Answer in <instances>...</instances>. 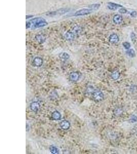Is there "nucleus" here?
Listing matches in <instances>:
<instances>
[{
	"mask_svg": "<svg viewBox=\"0 0 137 154\" xmlns=\"http://www.w3.org/2000/svg\"><path fill=\"white\" fill-rule=\"evenodd\" d=\"M47 25V22L44 18L41 17L35 18L26 22V29H34L46 26Z\"/></svg>",
	"mask_w": 137,
	"mask_h": 154,
	"instance_id": "nucleus-1",
	"label": "nucleus"
},
{
	"mask_svg": "<svg viewBox=\"0 0 137 154\" xmlns=\"http://www.w3.org/2000/svg\"><path fill=\"white\" fill-rule=\"evenodd\" d=\"M129 122L131 123H135V122H137V117L134 115H132L131 116L130 119H129Z\"/></svg>",
	"mask_w": 137,
	"mask_h": 154,
	"instance_id": "nucleus-22",
	"label": "nucleus"
},
{
	"mask_svg": "<svg viewBox=\"0 0 137 154\" xmlns=\"http://www.w3.org/2000/svg\"><path fill=\"white\" fill-rule=\"evenodd\" d=\"M130 38L132 41H135L136 40V36L133 33H131L130 35Z\"/></svg>",
	"mask_w": 137,
	"mask_h": 154,
	"instance_id": "nucleus-25",
	"label": "nucleus"
},
{
	"mask_svg": "<svg viewBox=\"0 0 137 154\" xmlns=\"http://www.w3.org/2000/svg\"><path fill=\"white\" fill-rule=\"evenodd\" d=\"M109 42L112 44H116L119 42V38L116 34H113L109 37Z\"/></svg>",
	"mask_w": 137,
	"mask_h": 154,
	"instance_id": "nucleus-10",
	"label": "nucleus"
},
{
	"mask_svg": "<svg viewBox=\"0 0 137 154\" xmlns=\"http://www.w3.org/2000/svg\"><path fill=\"white\" fill-rule=\"evenodd\" d=\"M130 15L131 17H133V18H135L137 16V12L136 11H133L132 12H130Z\"/></svg>",
	"mask_w": 137,
	"mask_h": 154,
	"instance_id": "nucleus-24",
	"label": "nucleus"
},
{
	"mask_svg": "<svg viewBox=\"0 0 137 154\" xmlns=\"http://www.w3.org/2000/svg\"><path fill=\"white\" fill-rule=\"evenodd\" d=\"M32 64L35 67H40L43 65V60L42 58L40 57H36L33 59L32 61Z\"/></svg>",
	"mask_w": 137,
	"mask_h": 154,
	"instance_id": "nucleus-5",
	"label": "nucleus"
},
{
	"mask_svg": "<svg viewBox=\"0 0 137 154\" xmlns=\"http://www.w3.org/2000/svg\"><path fill=\"white\" fill-rule=\"evenodd\" d=\"M60 127L62 130L66 131L70 129L71 127V123L68 121L66 120H64L60 122Z\"/></svg>",
	"mask_w": 137,
	"mask_h": 154,
	"instance_id": "nucleus-6",
	"label": "nucleus"
},
{
	"mask_svg": "<svg viewBox=\"0 0 137 154\" xmlns=\"http://www.w3.org/2000/svg\"><path fill=\"white\" fill-rule=\"evenodd\" d=\"M123 113V110L120 108H118L115 110V114L117 116L121 115Z\"/></svg>",
	"mask_w": 137,
	"mask_h": 154,
	"instance_id": "nucleus-20",
	"label": "nucleus"
},
{
	"mask_svg": "<svg viewBox=\"0 0 137 154\" xmlns=\"http://www.w3.org/2000/svg\"><path fill=\"white\" fill-rule=\"evenodd\" d=\"M123 47H124L125 49L128 50L129 49H130V47H131V45L129 42H125L123 43Z\"/></svg>",
	"mask_w": 137,
	"mask_h": 154,
	"instance_id": "nucleus-21",
	"label": "nucleus"
},
{
	"mask_svg": "<svg viewBox=\"0 0 137 154\" xmlns=\"http://www.w3.org/2000/svg\"><path fill=\"white\" fill-rule=\"evenodd\" d=\"M119 12L120 13H121L124 14V13H126L127 12V10H126L125 8H122H122H121L119 9Z\"/></svg>",
	"mask_w": 137,
	"mask_h": 154,
	"instance_id": "nucleus-23",
	"label": "nucleus"
},
{
	"mask_svg": "<svg viewBox=\"0 0 137 154\" xmlns=\"http://www.w3.org/2000/svg\"><path fill=\"white\" fill-rule=\"evenodd\" d=\"M49 150L51 153L53 154H58L59 153V149L56 147L55 146L51 145L49 147Z\"/></svg>",
	"mask_w": 137,
	"mask_h": 154,
	"instance_id": "nucleus-16",
	"label": "nucleus"
},
{
	"mask_svg": "<svg viewBox=\"0 0 137 154\" xmlns=\"http://www.w3.org/2000/svg\"><path fill=\"white\" fill-rule=\"evenodd\" d=\"M32 17V16H26V19H27L28 18H31V17Z\"/></svg>",
	"mask_w": 137,
	"mask_h": 154,
	"instance_id": "nucleus-26",
	"label": "nucleus"
},
{
	"mask_svg": "<svg viewBox=\"0 0 137 154\" xmlns=\"http://www.w3.org/2000/svg\"><path fill=\"white\" fill-rule=\"evenodd\" d=\"M111 77L113 80H116L119 78L120 73L118 71H114L111 74Z\"/></svg>",
	"mask_w": 137,
	"mask_h": 154,
	"instance_id": "nucleus-19",
	"label": "nucleus"
},
{
	"mask_svg": "<svg viewBox=\"0 0 137 154\" xmlns=\"http://www.w3.org/2000/svg\"><path fill=\"white\" fill-rule=\"evenodd\" d=\"M123 6L119 4L115 3L113 2H108L107 3V7L111 10H116L118 8H122Z\"/></svg>",
	"mask_w": 137,
	"mask_h": 154,
	"instance_id": "nucleus-9",
	"label": "nucleus"
},
{
	"mask_svg": "<svg viewBox=\"0 0 137 154\" xmlns=\"http://www.w3.org/2000/svg\"><path fill=\"white\" fill-rule=\"evenodd\" d=\"M59 57L61 60L67 61L70 59V55L66 52H62L59 54Z\"/></svg>",
	"mask_w": 137,
	"mask_h": 154,
	"instance_id": "nucleus-13",
	"label": "nucleus"
},
{
	"mask_svg": "<svg viewBox=\"0 0 137 154\" xmlns=\"http://www.w3.org/2000/svg\"><path fill=\"white\" fill-rule=\"evenodd\" d=\"M70 10L71 9L70 8H61V9H58L56 11H50V12H47V13H46V15L48 16H51V17L63 15H64V14L69 12L70 11Z\"/></svg>",
	"mask_w": 137,
	"mask_h": 154,
	"instance_id": "nucleus-3",
	"label": "nucleus"
},
{
	"mask_svg": "<svg viewBox=\"0 0 137 154\" xmlns=\"http://www.w3.org/2000/svg\"><path fill=\"white\" fill-rule=\"evenodd\" d=\"M36 40L38 41V42L40 44H42L45 41V38L41 35H38L35 37Z\"/></svg>",
	"mask_w": 137,
	"mask_h": 154,
	"instance_id": "nucleus-15",
	"label": "nucleus"
},
{
	"mask_svg": "<svg viewBox=\"0 0 137 154\" xmlns=\"http://www.w3.org/2000/svg\"><path fill=\"white\" fill-rule=\"evenodd\" d=\"M51 117L54 120H60L61 119V114L59 111L55 110L52 113Z\"/></svg>",
	"mask_w": 137,
	"mask_h": 154,
	"instance_id": "nucleus-12",
	"label": "nucleus"
},
{
	"mask_svg": "<svg viewBox=\"0 0 137 154\" xmlns=\"http://www.w3.org/2000/svg\"><path fill=\"white\" fill-rule=\"evenodd\" d=\"M74 34L71 32H67L65 35V38L67 41H71L74 39Z\"/></svg>",
	"mask_w": 137,
	"mask_h": 154,
	"instance_id": "nucleus-14",
	"label": "nucleus"
},
{
	"mask_svg": "<svg viewBox=\"0 0 137 154\" xmlns=\"http://www.w3.org/2000/svg\"><path fill=\"white\" fill-rule=\"evenodd\" d=\"M29 107L32 111L35 112V113H37L40 109V104L37 101H33L30 103Z\"/></svg>",
	"mask_w": 137,
	"mask_h": 154,
	"instance_id": "nucleus-8",
	"label": "nucleus"
},
{
	"mask_svg": "<svg viewBox=\"0 0 137 154\" xmlns=\"http://www.w3.org/2000/svg\"><path fill=\"white\" fill-rule=\"evenodd\" d=\"M101 6V4H98V3H97V4H91V5L89 6L88 8L91 9L92 11H95V10H98L100 7Z\"/></svg>",
	"mask_w": 137,
	"mask_h": 154,
	"instance_id": "nucleus-17",
	"label": "nucleus"
},
{
	"mask_svg": "<svg viewBox=\"0 0 137 154\" xmlns=\"http://www.w3.org/2000/svg\"><path fill=\"white\" fill-rule=\"evenodd\" d=\"M113 21L116 24H120L123 21V17L120 15H116L113 17Z\"/></svg>",
	"mask_w": 137,
	"mask_h": 154,
	"instance_id": "nucleus-11",
	"label": "nucleus"
},
{
	"mask_svg": "<svg viewBox=\"0 0 137 154\" xmlns=\"http://www.w3.org/2000/svg\"><path fill=\"white\" fill-rule=\"evenodd\" d=\"M92 11L91 9H90L89 8L82 9L77 11L74 14V16L78 17V16H86V15H89V14L92 13Z\"/></svg>",
	"mask_w": 137,
	"mask_h": 154,
	"instance_id": "nucleus-4",
	"label": "nucleus"
},
{
	"mask_svg": "<svg viewBox=\"0 0 137 154\" xmlns=\"http://www.w3.org/2000/svg\"><path fill=\"white\" fill-rule=\"evenodd\" d=\"M126 53L130 58H134L135 56V53L133 49H129L126 51Z\"/></svg>",
	"mask_w": 137,
	"mask_h": 154,
	"instance_id": "nucleus-18",
	"label": "nucleus"
},
{
	"mask_svg": "<svg viewBox=\"0 0 137 154\" xmlns=\"http://www.w3.org/2000/svg\"><path fill=\"white\" fill-rule=\"evenodd\" d=\"M89 95L91 96L93 100L97 102L102 101L104 99V97L103 93L101 90L95 89L94 88Z\"/></svg>",
	"mask_w": 137,
	"mask_h": 154,
	"instance_id": "nucleus-2",
	"label": "nucleus"
},
{
	"mask_svg": "<svg viewBox=\"0 0 137 154\" xmlns=\"http://www.w3.org/2000/svg\"><path fill=\"white\" fill-rule=\"evenodd\" d=\"M80 78L79 73L77 72H73L70 75V79L73 82H76L79 81Z\"/></svg>",
	"mask_w": 137,
	"mask_h": 154,
	"instance_id": "nucleus-7",
	"label": "nucleus"
}]
</instances>
